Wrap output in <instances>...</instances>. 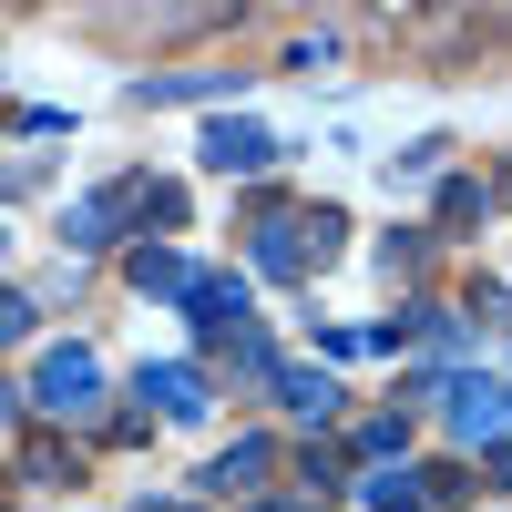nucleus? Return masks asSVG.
I'll return each instance as SVG.
<instances>
[{"label":"nucleus","instance_id":"1","mask_svg":"<svg viewBox=\"0 0 512 512\" xmlns=\"http://www.w3.org/2000/svg\"><path fill=\"white\" fill-rule=\"evenodd\" d=\"M93 390H103V369L82 359V349H52V359L31 369V390H11V400H21V420H31V410H62V420H72V410H93Z\"/></svg>","mask_w":512,"mask_h":512},{"label":"nucleus","instance_id":"2","mask_svg":"<svg viewBox=\"0 0 512 512\" xmlns=\"http://www.w3.org/2000/svg\"><path fill=\"white\" fill-rule=\"evenodd\" d=\"M308 256H318L308 216H267V226H256V267H267V277H297ZM318 267H328V256H318Z\"/></svg>","mask_w":512,"mask_h":512},{"label":"nucleus","instance_id":"3","mask_svg":"<svg viewBox=\"0 0 512 512\" xmlns=\"http://www.w3.org/2000/svg\"><path fill=\"white\" fill-rule=\"evenodd\" d=\"M185 318H195L205 338L246 328V277H195V287H185Z\"/></svg>","mask_w":512,"mask_h":512},{"label":"nucleus","instance_id":"4","mask_svg":"<svg viewBox=\"0 0 512 512\" xmlns=\"http://www.w3.org/2000/svg\"><path fill=\"white\" fill-rule=\"evenodd\" d=\"M205 164H216V175H256V164H277V144L256 134V123H205Z\"/></svg>","mask_w":512,"mask_h":512},{"label":"nucleus","instance_id":"5","mask_svg":"<svg viewBox=\"0 0 512 512\" xmlns=\"http://www.w3.org/2000/svg\"><path fill=\"white\" fill-rule=\"evenodd\" d=\"M267 472H277V451H267V441H236V451H216L205 492H216V502H236V492H267Z\"/></svg>","mask_w":512,"mask_h":512},{"label":"nucleus","instance_id":"6","mask_svg":"<svg viewBox=\"0 0 512 512\" xmlns=\"http://www.w3.org/2000/svg\"><path fill=\"white\" fill-rule=\"evenodd\" d=\"M21 482H31V492H72V482H82V461H72L62 441H41L31 420H21Z\"/></svg>","mask_w":512,"mask_h":512},{"label":"nucleus","instance_id":"7","mask_svg":"<svg viewBox=\"0 0 512 512\" xmlns=\"http://www.w3.org/2000/svg\"><path fill=\"white\" fill-rule=\"evenodd\" d=\"M277 400H287L297 420H338V400H349V390H338L328 369H287V379H277Z\"/></svg>","mask_w":512,"mask_h":512},{"label":"nucleus","instance_id":"8","mask_svg":"<svg viewBox=\"0 0 512 512\" xmlns=\"http://www.w3.org/2000/svg\"><path fill=\"white\" fill-rule=\"evenodd\" d=\"M134 390H144V400H164L175 420H195V410H205V369H144Z\"/></svg>","mask_w":512,"mask_h":512},{"label":"nucleus","instance_id":"9","mask_svg":"<svg viewBox=\"0 0 512 512\" xmlns=\"http://www.w3.org/2000/svg\"><path fill=\"white\" fill-rule=\"evenodd\" d=\"M482 216H492V185H482V175H451V185H441V236L482 226Z\"/></svg>","mask_w":512,"mask_h":512},{"label":"nucleus","instance_id":"10","mask_svg":"<svg viewBox=\"0 0 512 512\" xmlns=\"http://www.w3.org/2000/svg\"><path fill=\"white\" fill-rule=\"evenodd\" d=\"M451 420H461V431H492V420H502V390H482V379H451Z\"/></svg>","mask_w":512,"mask_h":512},{"label":"nucleus","instance_id":"11","mask_svg":"<svg viewBox=\"0 0 512 512\" xmlns=\"http://www.w3.org/2000/svg\"><path fill=\"white\" fill-rule=\"evenodd\" d=\"M134 287H195L175 246H134Z\"/></svg>","mask_w":512,"mask_h":512},{"label":"nucleus","instance_id":"12","mask_svg":"<svg viewBox=\"0 0 512 512\" xmlns=\"http://www.w3.org/2000/svg\"><path fill=\"white\" fill-rule=\"evenodd\" d=\"M359 451H369V461H400V451H410V420H390V410L359 420Z\"/></svg>","mask_w":512,"mask_h":512},{"label":"nucleus","instance_id":"13","mask_svg":"<svg viewBox=\"0 0 512 512\" xmlns=\"http://www.w3.org/2000/svg\"><path fill=\"white\" fill-rule=\"evenodd\" d=\"M420 492L451 512V502H472V472H461V461H420Z\"/></svg>","mask_w":512,"mask_h":512},{"label":"nucleus","instance_id":"14","mask_svg":"<svg viewBox=\"0 0 512 512\" xmlns=\"http://www.w3.org/2000/svg\"><path fill=\"white\" fill-rule=\"evenodd\" d=\"M420 256H431V236H420V226H400L390 246H379V267H390V277H420Z\"/></svg>","mask_w":512,"mask_h":512},{"label":"nucleus","instance_id":"15","mask_svg":"<svg viewBox=\"0 0 512 512\" xmlns=\"http://www.w3.org/2000/svg\"><path fill=\"white\" fill-rule=\"evenodd\" d=\"M31 328H41V297L11 287V297H0V338H31Z\"/></svg>","mask_w":512,"mask_h":512},{"label":"nucleus","instance_id":"16","mask_svg":"<svg viewBox=\"0 0 512 512\" xmlns=\"http://www.w3.org/2000/svg\"><path fill=\"white\" fill-rule=\"evenodd\" d=\"M379 512H410V492H420V472H379V482H359Z\"/></svg>","mask_w":512,"mask_h":512},{"label":"nucleus","instance_id":"17","mask_svg":"<svg viewBox=\"0 0 512 512\" xmlns=\"http://www.w3.org/2000/svg\"><path fill=\"white\" fill-rule=\"evenodd\" d=\"M441 154H451V144H441V134H420V144H410V154H390V175H431V164H441Z\"/></svg>","mask_w":512,"mask_h":512},{"label":"nucleus","instance_id":"18","mask_svg":"<svg viewBox=\"0 0 512 512\" xmlns=\"http://www.w3.org/2000/svg\"><path fill=\"white\" fill-rule=\"evenodd\" d=\"M492 492H512V441H502V451H492Z\"/></svg>","mask_w":512,"mask_h":512},{"label":"nucleus","instance_id":"19","mask_svg":"<svg viewBox=\"0 0 512 512\" xmlns=\"http://www.w3.org/2000/svg\"><path fill=\"white\" fill-rule=\"evenodd\" d=\"M144 512H195V502H144Z\"/></svg>","mask_w":512,"mask_h":512},{"label":"nucleus","instance_id":"20","mask_svg":"<svg viewBox=\"0 0 512 512\" xmlns=\"http://www.w3.org/2000/svg\"><path fill=\"white\" fill-rule=\"evenodd\" d=\"M502 185H512V175H502Z\"/></svg>","mask_w":512,"mask_h":512}]
</instances>
